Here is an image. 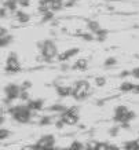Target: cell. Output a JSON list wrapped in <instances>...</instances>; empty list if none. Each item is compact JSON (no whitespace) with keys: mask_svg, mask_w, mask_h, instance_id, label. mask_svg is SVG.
<instances>
[{"mask_svg":"<svg viewBox=\"0 0 139 150\" xmlns=\"http://www.w3.org/2000/svg\"><path fill=\"white\" fill-rule=\"evenodd\" d=\"M39 48L41 50V54L44 55L45 62H52L55 59H58V57H57V47H55L52 41L50 40L41 41V43H39Z\"/></svg>","mask_w":139,"mask_h":150,"instance_id":"1","label":"cell"},{"mask_svg":"<svg viewBox=\"0 0 139 150\" xmlns=\"http://www.w3.org/2000/svg\"><path fill=\"white\" fill-rule=\"evenodd\" d=\"M90 94V84L85 81V80H80L77 81L74 86H73V94L72 95L76 98V99H83Z\"/></svg>","mask_w":139,"mask_h":150,"instance_id":"2","label":"cell"},{"mask_svg":"<svg viewBox=\"0 0 139 150\" xmlns=\"http://www.w3.org/2000/svg\"><path fill=\"white\" fill-rule=\"evenodd\" d=\"M7 72L10 73H17L21 70V66H19V62L17 59V54L15 52H11L7 58Z\"/></svg>","mask_w":139,"mask_h":150,"instance_id":"3","label":"cell"},{"mask_svg":"<svg viewBox=\"0 0 139 150\" xmlns=\"http://www.w3.org/2000/svg\"><path fill=\"white\" fill-rule=\"evenodd\" d=\"M6 95L11 100L17 99V98L21 95V88H19L18 86H15V84H10V86L6 87Z\"/></svg>","mask_w":139,"mask_h":150,"instance_id":"4","label":"cell"},{"mask_svg":"<svg viewBox=\"0 0 139 150\" xmlns=\"http://www.w3.org/2000/svg\"><path fill=\"white\" fill-rule=\"evenodd\" d=\"M36 145H37L39 149H47V147H51V146H54V137L45 135V137H43L41 139H39V142H37Z\"/></svg>","mask_w":139,"mask_h":150,"instance_id":"5","label":"cell"},{"mask_svg":"<svg viewBox=\"0 0 139 150\" xmlns=\"http://www.w3.org/2000/svg\"><path fill=\"white\" fill-rule=\"evenodd\" d=\"M26 105H28V108L32 110V114H35L36 112H39V110L43 108V100L41 99H29Z\"/></svg>","mask_w":139,"mask_h":150,"instance_id":"6","label":"cell"},{"mask_svg":"<svg viewBox=\"0 0 139 150\" xmlns=\"http://www.w3.org/2000/svg\"><path fill=\"white\" fill-rule=\"evenodd\" d=\"M61 118H62L63 121H65V124H67V125H73V124H76L77 121H79V117H77V116H73V114L67 113V112H63Z\"/></svg>","mask_w":139,"mask_h":150,"instance_id":"7","label":"cell"},{"mask_svg":"<svg viewBox=\"0 0 139 150\" xmlns=\"http://www.w3.org/2000/svg\"><path fill=\"white\" fill-rule=\"evenodd\" d=\"M57 92L59 96H69L73 94V87H66V86H58L57 87Z\"/></svg>","mask_w":139,"mask_h":150,"instance_id":"8","label":"cell"},{"mask_svg":"<svg viewBox=\"0 0 139 150\" xmlns=\"http://www.w3.org/2000/svg\"><path fill=\"white\" fill-rule=\"evenodd\" d=\"M77 52H79V50H77V48H72V50L65 51V52H62V54H59L58 59H59V61H65V59H69L70 57H73L74 54H77Z\"/></svg>","mask_w":139,"mask_h":150,"instance_id":"9","label":"cell"},{"mask_svg":"<svg viewBox=\"0 0 139 150\" xmlns=\"http://www.w3.org/2000/svg\"><path fill=\"white\" fill-rule=\"evenodd\" d=\"M4 6L10 11H17V7H18V0H6L4 1Z\"/></svg>","mask_w":139,"mask_h":150,"instance_id":"10","label":"cell"},{"mask_svg":"<svg viewBox=\"0 0 139 150\" xmlns=\"http://www.w3.org/2000/svg\"><path fill=\"white\" fill-rule=\"evenodd\" d=\"M88 29H90L92 33H96L101 30V26H99V22H95V21H90L88 22Z\"/></svg>","mask_w":139,"mask_h":150,"instance_id":"11","label":"cell"},{"mask_svg":"<svg viewBox=\"0 0 139 150\" xmlns=\"http://www.w3.org/2000/svg\"><path fill=\"white\" fill-rule=\"evenodd\" d=\"M87 66H88V64H87L85 59H79V61H76V64H74L73 68L74 69H81V70H83V69H85Z\"/></svg>","mask_w":139,"mask_h":150,"instance_id":"12","label":"cell"},{"mask_svg":"<svg viewBox=\"0 0 139 150\" xmlns=\"http://www.w3.org/2000/svg\"><path fill=\"white\" fill-rule=\"evenodd\" d=\"M132 88H134V84H132V83H123V84L120 86V90L121 91H124V92L132 91Z\"/></svg>","mask_w":139,"mask_h":150,"instance_id":"13","label":"cell"},{"mask_svg":"<svg viewBox=\"0 0 139 150\" xmlns=\"http://www.w3.org/2000/svg\"><path fill=\"white\" fill-rule=\"evenodd\" d=\"M65 150H83V145H81L80 142H73V143H70V146Z\"/></svg>","mask_w":139,"mask_h":150,"instance_id":"14","label":"cell"},{"mask_svg":"<svg viewBox=\"0 0 139 150\" xmlns=\"http://www.w3.org/2000/svg\"><path fill=\"white\" fill-rule=\"evenodd\" d=\"M17 17H18V21L21 23H25V22H28V21H29V15H28V14H25V13H18V14H17Z\"/></svg>","mask_w":139,"mask_h":150,"instance_id":"15","label":"cell"},{"mask_svg":"<svg viewBox=\"0 0 139 150\" xmlns=\"http://www.w3.org/2000/svg\"><path fill=\"white\" fill-rule=\"evenodd\" d=\"M98 142L95 141H90L88 143H87V146H85V150H96V147H98Z\"/></svg>","mask_w":139,"mask_h":150,"instance_id":"16","label":"cell"},{"mask_svg":"<svg viewBox=\"0 0 139 150\" xmlns=\"http://www.w3.org/2000/svg\"><path fill=\"white\" fill-rule=\"evenodd\" d=\"M10 41H11V36H3V37H0V44H1L3 47L7 46Z\"/></svg>","mask_w":139,"mask_h":150,"instance_id":"17","label":"cell"},{"mask_svg":"<svg viewBox=\"0 0 139 150\" xmlns=\"http://www.w3.org/2000/svg\"><path fill=\"white\" fill-rule=\"evenodd\" d=\"M126 145H127V147H128V150H138V146H136V142L135 141L127 142Z\"/></svg>","mask_w":139,"mask_h":150,"instance_id":"18","label":"cell"},{"mask_svg":"<svg viewBox=\"0 0 139 150\" xmlns=\"http://www.w3.org/2000/svg\"><path fill=\"white\" fill-rule=\"evenodd\" d=\"M95 83H96V86L98 87H103L105 84H106V80H105V77H98L96 80H95Z\"/></svg>","mask_w":139,"mask_h":150,"instance_id":"19","label":"cell"},{"mask_svg":"<svg viewBox=\"0 0 139 150\" xmlns=\"http://www.w3.org/2000/svg\"><path fill=\"white\" fill-rule=\"evenodd\" d=\"M113 65H116V59L114 58H108L105 61V66H113Z\"/></svg>","mask_w":139,"mask_h":150,"instance_id":"20","label":"cell"},{"mask_svg":"<svg viewBox=\"0 0 139 150\" xmlns=\"http://www.w3.org/2000/svg\"><path fill=\"white\" fill-rule=\"evenodd\" d=\"M9 135H10V134H9V131H7V129H1V131H0V139H1V141H4Z\"/></svg>","mask_w":139,"mask_h":150,"instance_id":"21","label":"cell"},{"mask_svg":"<svg viewBox=\"0 0 139 150\" xmlns=\"http://www.w3.org/2000/svg\"><path fill=\"white\" fill-rule=\"evenodd\" d=\"M51 120H52L51 117H43L40 120V124H41V125H47V124L51 123Z\"/></svg>","mask_w":139,"mask_h":150,"instance_id":"22","label":"cell"},{"mask_svg":"<svg viewBox=\"0 0 139 150\" xmlns=\"http://www.w3.org/2000/svg\"><path fill=\"white\" fill-rule=\"evenodd\" d=\"M66 112H67V113H70V114H73V116H77V114H79V109H77V108H74V106H73V108H70V109H67Z\"/></svg>","mask_w":139,"mask_h":150,"instance_id":"23","label":"cell"},{"mask_svg":"<svg viewBox=\"0 0 139 150\" xmlns=\"http://www.w3.org/2000/svg\"><path fill=\"white\" fill-rule=\"evenodd\" d=\"M74 1H76V0H63L62 4L65 6V7H70V6L74 4Z\"/></svg>","mask_w":139,"mask_h":150,"instance_id":"24","label":"cell"},{"mask_svg":"<svg viewBox=\"0 0 139 150\" xmlns=\"http://www.w3.org/2000/svg\"><path fill=\"white\" fill-rule=\"evenodd\" d=\"M21 150H37V145H26L23 146Z\"/></svg>","mask_w":139,"mask_h":150,"instance_id":"25","label":"cell"},{"mask_svg":"<svg viewBox=\"0 0 139 150\" xmlns=\"http://www.w3.org/2000/svg\"><path fill=\"white\" fill-rule=\"evenodd\" d=\"M108 147H109V145L108 143H99L98 145V147H96V150H108Z\"/></svg>","mask_w":139,"mask_h":150,"instance_id":"26","label":"cell"},{"mask_svg":"<svg viewBox=\"0 0 139 150\" xmlns=\"http://www.w3.org/2000/svg\"><path fill=\"white\" fill-rule=\"evenodd\" d=\"M18 4L21 6V7H28V6H29V1H28V0H18Z\"/></svg>","mask_w":139,"mask_h":150,"instance_id":"27","label":"cell"},{"mask_svg":"<svg viewBox=\"0 0 139 150\" xmlns=\"http://www.w3.org/2000/svg\"><path fill=\"white\" fill-rule=\"evenodd\" d=\"M81 36L84 40H92V35H87V33H81Z\"/></svg>","mask_w":139,"mask_h":150,"instance_id":"28","label":"cell"},{"mask_svg":"<svg viewBox=\"0 0 139 150\" xmlns=\"http://www.w3.org/2000/svg\"><path fill=\"white\" fill-rule=\"evenodd\" d=\"M132 74H134V77H136V79H139V68H136V69H134V70H132Z\"/></svg>","mask_w":139,"mask_h":150,"instance_id":"29","label":"cell"},{"mask_svg":"<svg viewBox=\"0 0 139 150\" xmlns=\"http://www.w3.org/2000/svg\"><path fill=\"white\" fill-rule=\"evenodd\" d=\"M3 36H7V30H6L4 28L0 29V37H3Z\"/></svg>","mask_w":139,"mask_h":150,"instance_id":"30","label":"cell"},{"mask_svg":"<svg viewBox=\"0 0 139 150\" xmlns=\"http://www.w3.org/2000/svg\"><path fill=\"white\" fill-rule=\"evenodd\" d=\"M132 92H135V94H139V84L134 86V88H132Z\"/></svg>","mask_w":139,"mask_h":150,"instance_id":"31","label":"cell"},{"mask_svg":"<svg viewBox=\"0 0 139 150\" xmlns=\"http://www.w3.org/2000/svg\"><path fill=\"white\" fill-rule=\"evenodd\" d=\"M135 142H136V146H138V150H139V139H136Z\"/></svg>","mask_w":139,"mask_h":150,"instance_id":"32","label":"cell"}]
</instances>
